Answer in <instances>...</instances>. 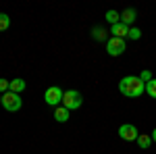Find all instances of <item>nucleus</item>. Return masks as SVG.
Instances as JSON below:
<instances>
[{
    "label": "nucleus",
    "instance_id": "nucleus-13",
    "mask_svg": "<svg viewBox=\"0 0 156 154\" xmlns=\"http://www.w3.org/2000/svg\"><path fill=\"white\" fill-rule=\"evenodd\" d=\"M11 27V17L6 13H0V31H6Z\"/></svg>",
    "mask_w": 156,
    "mask_h": 154
},
{
    "label": "nucleus",
    "instance_id": "nucleus-5",
    "mask_svg": "<svg viewBox=\"0 0 156 154\" xmlns=\"http://www.w3.org/2000/svg\"><path fill=\"white\" fill-rule=\"evenodd\" d=\"M125 50H127L125 40H121V38H112V36L106 40V52L110 54V56H121Z\"/></svg>",
    "mask_w": 156,
    "mask_h": 154
},
{
    "label": "nucleus",
    "instance_id": "nucleus-2",
    "mask_svg": "<svg viewBox=\"0 0 156 154\" xmlns=\"http://www.w3.org/2000/svg\"><path fill=\"white\" fill-rule=\"evenodd\" d=\"M83 104V96L79 94L77 90H65V94H62V106L67 108V110H77V108H81Z\"/></svg>",
    "mask_w": 156,
    "mask_h": 154
},
{
    "label": "nucleus",
    "instance_id": "nucleus-12",
    "mask_svg": "<svg viewBox=\"0 0 156 154\" xmlns=\"http://www.w3.org/2000/svg\"><path fill=\"white\" fill-rule=\"evenodd\" d=\"M106 23H110V27H112V25H117V23H121V13L108 11L106 13Z\"/></svg>",
    "mask_w": 156,
    "mask_h": 154
},
{
    "label": "nucleus",
    "instance_id": "nucleus-1",
    "mask_svg": "<svg viewBox=\"0 0 156 154\" xmlns=\"http://www.w3.org/2000/svg\"><path fill=\"white\" fill-rule=\"evenodd\" d=\"M119 92L127 98H140L146 92V83L137 75H127L119 81Z\"/></svg>",
    "mask_w": 156,
    "mask_h": 154
},
{
    "label": "nucleus",
    "instance_id": "nucleus-16",
    "mask_svg": "<svg viewBox=\"0 0 156 154\" xmlns=\"http://www.w3.org/2000/svg\"><path fill=\"white\" fill-rule=\"evenodd\" d=\"M127 38H129V40H140V38H142V29H140V27H129Z\"/></svg>",
    "mask_w": 156,
    "mask_h": 154
},
{
    "label": "nucleus",
    "instance_id": "nucleus-14",
    "mask_svg": "<svg viewBox=\"0 0 156 154\" xmlns=\"http://www.w3.org/2000/svg\"><path fill=\"white\" fill-rule=\"evenodd\" d=\"M146 94L150 96V98H154V100H156V77L152 79V81L146 83Z\"/></svg>",
    "mask_w": 156,
    "mask_h": 154
},
{
    "label": "nucleus",
    "instance_id": "nucleus-20",
    "mask_svg": "<svg viewBox=\"0 0 156 154\" xmlns=\"http://www.w3.org/2000/svg\"><path fill=\"white\" fill-rule=\"evenodd\" d=\"M0 106H2V94H0Z\"/></svg>",
    "mask_w": 156,
    "mask_h": 154
},
{
    "label": "nucleus",
    "instance_id": "nucleus-3",
    "mask_svg": "<svg viewBox=\"0 0 156 154\" xmlns=\"http://www.w3.org/2000/svg\"><path fill=\"white\" fill-rule=\"evenodd\" d=\"M2 106L6 108L9 113H17L23 106V100H21V94H15V92H6L2 94Z\"/></svg>",
    "mask_w": 156,
    "mask_h": 154
},
{
    "label": "nucleus",
    "instance_id": "nucleus-6",
    "mask_svg": "<svg viewBox=\"0 0 156 154\" xmlns=\"http://www.w3.org/2000/svg\"><path fill=\"white\" fill-rule=\"evenodd\" d=\"M119 138L125 140V142H137L140 131H137V127L131 125V123H123V125L119 127Z\"/></svg>",
    "mask_w": 156,
    "mask_h": 154
},
{
    "label": "nucleus",
    "instance_id": "nucleus-9",
    "mask_svg": "<svg viewBox=\"0 0 156 154\" xmlns=\"http://www.w3.org/2000/svg\"><path fill=\"white\" fill-rule=\"evenodd\" d=\"M110 34H112V38H121V40H125L127 38V34H129V27L123 23H117L110 27Z\"/></svg>",
    "mask_w": 156,
    "mask_h": 154
},
{
    "label": "nucleus",
    "instance_id": "nucleus-17",
    "mask_svg": "<svg viewBox=\"0 0 156 154\" xmlns=\"http://www.w3.org/2000/svg\"><path fill=\"white\" fill-rule=\"evenodd\" d=\"M137 77H140V79H142V81H144V83H148V81H152V79H154V77H152V73L148 71V69H144V71L140 73Z\"/></svg>",
    "mask_w": 156,
    "mask_h": 154
},
{
    "label": "nucleus",
    "instance_id": "nucleus-18",
    "mask_svg": "<svg viewBox=\"0 0 156 154\" xmlns=\"http://www.w3.org/2000/svg\"><path fill=\"white\" fill-rule=\"evenodd\" d=\"M9 90H11V81H6V79L0 77V94H6Z\"/></svg>",
    "mask_w": 156,
    "mask_h": 154
},
{
    "label": "nucleus",
    "instance_id": "nucleus-10",
    "mask_svg": "<svg viewBox=\"0 0 156 154\" xmlns=\"http://www.w3.org/2000/svg\"><path fill=\"white\" fill-rule=\"evenodd\" d=\"M25 79H21V77H17V79H11V90L9 92H15V94H21L25 90Z\"/></svg>",
    "mask_w": 156,
    "mask_h": 154
},
{
    "label": "nucleus",
    "instance_id": "nucleus-11",
    "mask_svg": "<svg viewBox=\"0 0 156 154\" xmlns=\"http://www.w3.org/2000/svg\"><path fill=\"white\" fill-rule=\"evenodd\" d=\"M137 144H140V148H144V150H148V148L152 146V135H146V133H140V138H137Z\"/></svg>",
    "mask_w": 156,
    "mask_h": 154
},
{
    "label": "nucleus",
    "instance_id": "nucleus-7",
    "mask_svg": "<svg viewBox=\"0 0 156 154\" xmlns=\"http://www.w3.org/2000/svg\"><path fill=\"white\" fill-rule=\"evenodd\" d=\"M135 19H137V11L135 9H125V11L121 13V23L127 25V27H131Z\"/></svg>",
    "mask_w": 156,
    "mask_h": 154
},
{
    "label": "nucleus",
    "instance_id": "nucleus-15",
    "mask_svg": "<svg viewBox=\"0 0 156 154\" xmlns=\"http://www.w3.org/2000/svg\"><path fill=\"white\" fill-rule=\"evenodd\" d=\"M94 40H98V42H102V40H106V31H104V27H94Z\"/></svg>",
    "mask_w": 156,
    "mask_h": 154
},
{
    "label": "nucleus",
    "instance_id": "nucleus-8",
    "mask_svg": "<svg viewBox=\"0 0 156 154\" xmlns=\"http://www.w3.org/2000/svg\"><path fill=\"white\" fill-rule=\"evenodd\" d=\"M52 117H54V121H58V123H67L69 117H71V110H67V108L60 104V106L54 108V115H52Z\"/></svg>",
    "mask_w": 156,
    "mask_h": 154
},
{
    "label": "nucleus",
    "instance_id": "nucleus-4",
    "mask_svg": "<svg viewBox=\"0 0 156 154\" xmlns=\"http://www.w3.org/2000/svg\"><path fill=\"white\" fill-rule=\"evenodd\" d=\"M62 94H65V90H60L58 85H50L48 90L44 92V100H46V104L48 106H60L62 104Z\"/></svg>",
    "mask_w": 156,
    "mask_h": 154
},
{
    "label": "nucleus",
    "instance_id": "nucleus-19",
    "mask_svg": "<svg viewBox=\"0 0 156 154\" xmlns=\"http://www.w3.org/2000/svg\"><path fill=\"white\" fill-rule=\"evenodd\" d=\"M152 142H156V127H154V131H152Z\"/></svg>",
    "mask_w": 156,
    "mask_h": 154
}]
</instances>
